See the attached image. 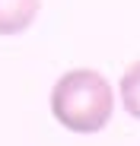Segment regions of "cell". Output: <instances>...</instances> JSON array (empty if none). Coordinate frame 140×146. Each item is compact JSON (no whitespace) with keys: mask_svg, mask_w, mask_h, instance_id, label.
I'll return each mask as SVG.
<instances>
[{"mask_svg":"<svg viewBox=\"0 0 140 146\" xmlns=\"http://www.w3.org/2000/svg\"><path fill=\"white\" fill-rule=\"evenodd\" d=\"M51 114L70 133H99L115 114V89L99 70H67L51 89Z\"/></svg>","mask_w":140,"mask_h":146,"instance_id":"1","label":"cell"},{"mask_svg":"<svg viewBox=\"0 0 140 146\" xmlns=\"http://www.w3.org/2000/svg\"><path fill=\"white\" fill-rule=\"evenodd\" d=\"M118 92H121V105L131 117L140 121V60H134L124 73H121V83H118Z\"/></svg>","mask_w":140,"mask_h":146,"instance_id":"3","label":"cell"},{"mask_svg":"<svg viewBox=\"0 0 140 146\" xmlns=\"http://www.w3.org/2000/svg\"><path fill=\"white\" fill-rule=\"evenodd\" d=\"M41 10V0H0V35L26 32Z\"/></svg>","mask_w":140,"mask_h":146,"instance_id":"2","label":"cell"}]
</instances>
